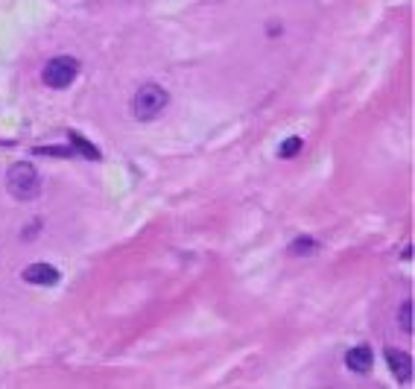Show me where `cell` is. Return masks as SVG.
Listing matches in <instances>:
<instances>
[{
	"mask_svg": "<svg viewBox=\"0 0 415 389\" xmlns=\"http://www.w3.org/2000/svg\"><path fill=\"white\" fill-rule=\"evenodd\" d=\"M299 149H302V141H299V138L284 141V144H281V159H292V155L299 152Z\"/></svg>",
	"mask_w": 415,
	"mask_h": 389,
	"instance_id": "obj_10",
	"label": "cell"
},
{
	"mask_svg": "<svg viewBox=\"0 0 415 389\" xmlns=\"http://www.w3.org/2000/svg\"><path fill=\"white\" fill-rule=\"evenodd\" d=\"M386 363L395 372V378H398V383L412 381V357L407 352H401V348H386Z\"/></svg>",
	"mask_w": 415,
	"mask_h": 389,
	"instance_id": "obj_4",
	"label": "cell"
},
{
	"mask_svg": "<svg viewBox=\"0 0 415 389\" xmlns=\"http://www.w3.org/2000/svg\"><path fill=\"white\" fill-rule=\"evenodd\" d=\"M401 328L407 331V334H412V299L401 304Z\"/></svg>",
	"mask_w": 415,
	"mask_h": 389,
	"instance_id": "obj_9",
	"label": "cell"
},
{
	"mask_svg": "<svg viewBox=\"0 0 415 389\" xmlns=\"http://www.w3.org/2000/svg\"><path fill=\"white\" fill-rule=\"evenodd\" d=\"M79 73V62L70 59V56H58V59H50L44 65V82L50 88H68Z\"/></svg>",
	"mask_w": 415,
	"mask_h": 389,
	"instance_id": "obj_3",
	"label": "cell"
},
{
	"mask_svg": "<svg viewBox=\"0 0 415 389\" xmlns=\"http://www.w3.org/2000/svg\"><path fill=\"white\" fill-rule=\"evenodd\" d=\"M310 252H316V240L310 237H299L290 246V255H310Z\"/></svg>",
	"mask_w": 415,
	"mask_h": 389,
	"instance_id": "obj_8",
	"label": "cell"
},
{
	"mask_svg": "<svg viewBox=\"0 0 415 389\" xmlns=\"http://www.w3.org/2000/svg\"><path fill=\"white\" fill-rule=\"evenodd\" d=\"M70 144L76 147V152H82V155H88L91 161H100V152H97V147L94 144H88L85 138H79L76 132H70Z\"/></svg>",
	"mask_w": 415,
	"mask_h": 389,
	"instance_id": "obj_7",
	"label": "cell"
},
{
	"mask_svg": "<svg viewBox=\"0 0 415 389\" xmlns=\"http://www.w3.org/2000/svg\"><path fill=\"white\" fill-rule=\"evenodd\" d=\"M6 187L15 199H35L38 197V187H42V179H38V173L32 164L21 161V164H12L9 173H6Z\"/></svg>",
	"mask_w": 415,
	"mask_h": 389,
	"instance_id": "obj_1",
	"label": "cell"
},
{
	"mask_svg": "<svg viewBox=\"0 0 415 389\" xmlns=\"http://www.w3.org/2000/svg\"><path fill=\"white\" fill-rule=\"evenodd\" d=\"M345 366L351 369V372H368L371 369V348L368 345H357V348H351V352L345 354Z\"/></svg>",
	"mask_w": 415,
	"mask_h": 389,
	"instance_id": "obj_6",
	"label": "cell"
},
{
	"mask_svg": "<svg viewBox=\"0 0 415 389\" xmlns=\"http://www.w3.org/2000/svg\"><path fill=\"white\" fill-rule=\"evenodd\" d=\"M24 281L53 287V284H58V272H56L50 264H32V266L24 269Z\"/></svg>",
	"mask_w": 415,
	"mask_h": 389,
	"instance_id": "obj_5",
	"label": "cell"
},
{
	"mask_svg": "<svg viewBox=\"0 0 415 389\" xmlns=\"http://www.w3.org/2000/svg\"><path fill=\"white\" fill-rule=\"evenodd\" d=\"M167 103H170V94L161 85L149 82V85H144L141 91L135 94L132 109H135V118L137 121H152V118H158V114L167 109Z\"/></svg>",
	"mask_w": 415,
	"mask_h": 389,
	"instance_id": "obj_2",
	"label": "cell"
}]
</instances>
